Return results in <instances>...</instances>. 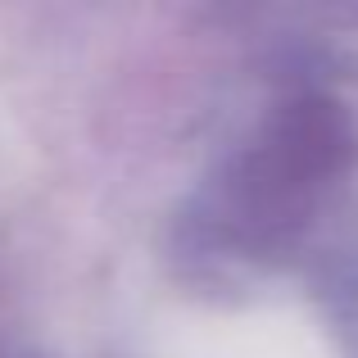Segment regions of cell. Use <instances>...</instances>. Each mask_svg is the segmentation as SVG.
Wrapping results in <instances>:
<instances>
[{"label":"cell","mask_w":358,"mask_h":358,"mask_svg":"<svg viewBox=\"0 0 358 358\" xmlns=\"http://www.w3.org/2000/svg\"><path fill=\"white\" fill-rule=\"evenodd\" d=\"M354 155L350 118L322 96L286 105L236 164L231 204L254 231H286Z\"/></svg>","instance_id":"1"}]
</instances>
